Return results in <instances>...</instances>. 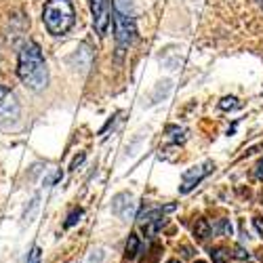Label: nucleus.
Returning a JSON list of instances; mask_svg holds the SVG:
<instances>
[{"label":"nucleus","instance_id":"obj_17","mask_svg":"<svg viewBox=\"0 0 263 263\" xmlns=\"http://www.w3.org/2000/svg\"><path fill=\"white\" fill-rule=\"evenodd\" d=\"M38 196H34L32 198V202H30V211L26 209V215H24V223H30L32 221V217H34V213H36V209H38Z\"/></svg>","mask_w":263,"mask_h":263},{"label":"nucleus","instance_id":"obj_2","mask_svg":"<svg viewBox=\"0 0 263 263\" xmlns=\"http://www.w3.org/2000/svg\"><path fill=\"white\" fill-rule=\"evenodd\" d=\"M42 21L45 28L53 36L68 34L76 21V11L72 0H47L45 9H42Z\"/></svg>","mask_w":263,"mask_h":263},{"label":"nucleus","instance_id":"obj_23","mask_svg":"<svg viewBox=\"0 0 263 263\" xmlns=\"http://www.w3.org/2000/svg\"><path fill=\"white\" fill-rule=\"evenodd\" d=\"M253 223H255L257 232H259V234L263 236V219H261V217H255V219H253Z\"/></svg>","mask_w":263,"mask_h":263},{"label":"nucleus","instance_id":"obj_21","mask_svg":"<svg viewBox=\"0 0 263 263\" xmlns=\"http://www.w3.org/2000/svg\"><path fill=\"white\" fill-rule=\"evenodd\" d=\"M179 251H181V257H183V259H192V257H194V249H192V247H185V245H183V247H179Z\"/></svg>","mask_w":263,"mask_h":263},{"label":"nucleus","instance_id":"obj_25","mask_svg":"<svg viewBox=\"0 0 263 263\" xmlns=\"http://www.w3.org/2000/svg\"><path fill=\"white\" fill-rule=\"evenodd\" d=\"M166 263H181V261H179V259H168Z\"/></svg>","mask_w":263,"mask_h":263},{"label":"nucleus","instance_id":"obj_19","mask_svg":"<svg viewBox=\"0 0 263 263\" xmlns=\"http://www.w3.org/2000/svg\"><path fill=\"white\" fill-rule=\"evenodd\" d=\"M232 257H234V259H238V261H249V257H251V255H249V253H247L242 247H240V245H236V247H234Z\"/></svg>","mask_w":263,"mask_h":263},{"label":"nucleus","instance_id":"obj_28","mask_svg":"<svg viewBox=\"0 0 263 263\" xmlns=\"http://www.w3.org/2000/svg\"><path fill=\"white\" fill-rule=\"evenodd\" d=\"M261 202H263V194H261Z\"/></svg>","mask_w":263,"mask_h":263},{"label":"nucleus","instance_id":"obj_1","mask_svg":"<svg viewBox=\"0 0 263 263\" xmlns=\"http://www.w3.org/2000/svg\"><path fill=\"white\" fill-rule=\"evenodd\" d=\"M17 76L32 91H42L49 84V68L36 42H26L17 57Z\"/></svg>","mask_w":263,"mask_h":263},{"label":"nucleus","instance_id":"obj_9","mask_svg":"<svg viewBox=\"0 0 263 263\" xmlns=\"http://www.w3.org/2000/svg\"><path fill=\"white\" fill-rule=\"evenodd\" d=\"M211 234H213V226L206 221V219H198L194 226V238L198 240V242H202V240H206Z\"/></svg>","mask_w":263,"mask_h":263},{"label":"nucleus","instance_id":"obj_4","mask_svg":"<svg viewBox=\"0 0 263 263\" xmlns=\"http://www.w3.org/2000/svg\"><path fill=\"white\" fill-rule=\"evenodd\" d=\"M137 36V26H135V17L133 15H122L114 11V38L118 49H128L133 45V40Z\"/></svg>","mask_w":263,"mask_h":263},{"label":"nucleus","instance_id":"obj_16","mask_svg":"<svg viewBox=\"0 0 263 263\" xmlns=\"http://www.w3.org/2000/svg\"><path fill=\"white\" fill-rule=\"evenodd\" d=\"M80 217H82V209H74V211L68 215V219H65L63 228H72V226H76V223L80 221Z\"/></svg>","mask_w":263,"mask_h":263},{"label":"nucleus","instance_id":"obj_26","mask_svg":"<svg viewBox=\"0 0 263 263\" xmlns=\"http://www.w3.org/2000/svg\"><path fill=\"white\" fill-rule=\"evenodd\" d=\"M194 263H206V261H202V259H198V261H194Z\"/></svg>","mask_w":263,"mask_h":263},{"label":"nucleus","instance_id":"obj_7","mask_svg":"<svg viewBox=\"0 0 263 263\" xmlns=\"http://www.w3.org/2000/svg\"><path fill=\"white\" fill-rule=\"evenodd\" d=\"M135 213V198L130 192H120L112 198V215H116L122 221H128Z\"/></svg>","mask_w":263,"mask_h":263},{"label":"nucleus","instance_id":"obj_22","mask_svg":"<svg viewBox=\"0 0 263 263\" xmlns=\"http://www.w3.org/2000/svg\"><path fill=\"white\" fill-rule=\"evenodd\" d=\"M255 177L263 181V158H261V160L257 162V166H255Z\"/></svg>","mask_w":263,"mask_h":263},{"label":"nucleus","instance_id":"obj_13","mask_svg":"<svg viewBox=\"0 0 263 263\" xmlns=\"http://www.w3.org/2000/svg\"><path fill=\"white\" fill-rule=\"evenodd\" d=\"M114 11L122 15H133V0H114Z\"/></svg>","mask_w":263,"mask_h":263},{"label":"nucleus","instance_id":"obj_24","mask_svg":"<svg viewBox=\"0 0 263 263\" xmlns=\"http://www.w3.org/2000/svg\"><path fill=\"white\" fill-rule=\"evenodd\" d=\"M82 160H84V154H78V156L74 158V162H72V168H76L78 164H82Z\"/></svg>","mask_w":263,"mask_h":263},{"label":"nucleus","instance_id":"obj_6","mask_svg":"<svg viewBox=\"0 0 263 263\" xmlns=\"http://www.w3.org/2000/svg\"><path fill=\"white\" fill-rule=\"evenodd\" d=\"M91 13H93L95 32L99 36H105L109 24H112V17H109V0H91Z\"/></svg>","mask_w":263,"mask_h":263},{"label":"nucleus","instance_id":"obj_20","mask_svg":"<svg viewBox=\"0 0 263 263\" xmlns=\"http://www.w3.org/2000/svg\"><path fill=\"white\" fill-rule=\"evenodd\" d=\"M40 257H42L40 247H34V249L30 251V255H28V263H40Z\"/></svg>","mask_w":263,"mask_h":263},{"label":"nucleus","instance_id":"obj_10","mask_svg":"<svg viewBox=\"0 0 263 263\" xmlns=\"http://www.w3.org/2000/svg\"><path fill=\"white\" fill-rule=\"evenodd\" d=\"M164 223H166L164 217H162V219H154V221H145V223H141V232H143V236H147V238H154V236L164 228Z\"/></svg>","mask_w":263,"mask_h":263},{"label":"nucleus","instance_id":"obj_12","mask_svg":"<svg viewBox=\"0 0 263 263\" xmlns=\"http://www.w3.org/2000/svg\"><path fill=\"white\" fill-rule=\"evenodd\" d=\"M213 234H217V236H232V223H230V219H219L217 226H213Z\"/></svg>","mask_w":263,"mask_h":263},{"label":"nucleus","instance_id":"obj_18","mask_svg":"<svg viewBox=\"0 0 263 263\" xmlns=\"http://www.w3.org/2000/svg\"><path fill=\"white\" fill-rule=\"evenodd\" d=\"M160 253H162V247L158 242H154V245H152V249H149V259L147 261H141V263H156L158 257H160Z\"/></svg>","mask_w":263,"mask_h":263},{"label":"nucleus","instance_id":"obj_5","mask_svg":"<svg viewBox=\"0 0 263 263\" xmlns=\"http://www.w3.org/2000/svg\"><path fill=\"white\" fill-rule=\"evenodd\" d=\"M215 171V164L211 160L198 164V166H192L181 175V185H179V194H190L196 185H198L202 179H206L209 175Z\"/></svg>","mask_w":263,"mask_h":263},{"label":"nucleus","instance_id":"obj_3","mask_svg":"<svg viewBox=\"0 0 263 263\" xmlns=\"http://www.w3.org/2000/svg\"><path fill=\"white\" fill-rule=\"evenodd\" d=\"M21 124V105L13 91L0 84V128L15 130Z\"/></svg>","mask_w":263,"mask_h":263},{"label":"nucleus","instance_id":"obj_14","mask_svg":"<svg viewBox=\"0 0 263 263\" xmlns=\"http://www.w3.org/2000/svg\"><path fill=\"white\" fill-rule=\"evenodd\" d=\"M166 130H168V133H173V135H171L173 143H183V141L187 139V135H185V130H183V128H177V126H168Z\"/></svg>","mask_w":263,"mask_h":263},{"label":"nucleus","instance_id":"obj_27","mask_svg":"<svg viewBox=\"0 0 263 263\" xmlns=\"http://www.w3.org/2000/svg\"><path fill=\"white\" fill-rule=\"evenodd\" d=\"M259 5H261V7H263V0H259Z\"/></svg>","mask_w":263,"mask_h":263},{"label":"nucleus","instance_id":"obj_15","mask_svg":"<svg viewBox=\"0 0 263 263\" xmlns=\"http://www.w3.org/2000/svg\"><path fill=\"white\" fill-rule=\"evenodd\" d=\"M219 107L228 112V109H238V107H242V103H240L236 97H223L221 101H219Z\"/></svg>","mask_w":263,"mask_h":263},{"label":"nucleus","instance_id":"obj_11","mask_svg":"<svg viewBox=\"0 0 263 263\" xmlns=\"http://www.w3.org/2000/svg\"><path fill=\"white\" fill-rule=\"evenodd\" d=\"M209 253H211L213 263H230V253H228V249H223V247H215V249H211Z\"/></svg>","mask_w":263,"mask_h":263},{"label":"nucleus","instance_id":"obj_8","mask_svg":"<svg viewBox=\"0 0 263 263\" xmlns=\"http://www.w3.org/2000/svg\"><path fill=\"white\" fill-rule=\"evenodd\" d=\"M141 253V240L137 234H130L128 240H126V247H124V259H135L137 255Z\"/></svg>","mask_w":263,"mask_h":263}]
</instances>
